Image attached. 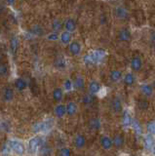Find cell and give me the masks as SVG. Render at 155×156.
<instances>
[{"instance_id": "obj_1", "label": "cell", "mask_w": 155, "mask_h": 156, "mask_svg": "<svg viewBox=\"0 0 155 156\" xmlns=\"http://www.w3.org/2000/svg\"><path fill=\"white\" fill-rule=\"evenodd\" d=\"M8 146H9V149L13 150L14 152L18 155H23L26 151V147H25V145H23V144L16 140H9Z\"/></svg>"}, {"instance_id": "obj_33", "label": "cell", "mask_w": 155, "mask_h": 156, "mask_svg": "<svg viewBox=\"0 0 155 156\" xmlns=\"http://www.w3.org/2000/svg\"><path fill=\"white\" fill-rule=\"evenodd\" d=\"M60 156H71V150L69 147H62L60 150Z\"/></svg>"}, {"instance_id": "obj_29", "label": "cell", "mask_w": 155, "mask_h": 156, "mask_svg": "<svg viewBox=\"0 0 155 156\" xmlns=\"http://www.w3.org/2000/svg\"><path fill=\"white\" fill-rule=\"evenodd\" d=\"M62 27H64V23H62V22H60V21H58V20H57V21H54L52 23V29L56 33H58V31H61L62 29Z\"/></svg>"}, {"instance_id": "obj_22", "label": "cell", "mask_w": 155, "mask_h": 156, "mask_svg": "<svg viewBox=\"0 0 155 156\" xmlns=\"http://www.w3.org/2000/svg\"><path fill=\"white\" fill-rule=\"evenodd\" d=\"M62 98H64V91H62V88L57 87L53 91V99H54L57 102L62 101Z\"/></svg>"}, {"instance_id": "obj_38", "label": "cell", "mask_w": 155, "mask_h": 156, "mask_svg": "<svg viewBox=\"0 0 155 156\" xmlns=\"http://www.w3.org/2000/svg\"><path fill=\"white\" fill-rule=\"evenodd\" d=\"M151 153L155 156V144L153 145V147L151 148Z\"/></svg>"}, {"instance_id": "obj_12", "label": "cell", "mask_w": 155, "mask_h": 156, "mask_svg": "<svg viewBox=\"0 0 155 156\" xmlns=\"http://www.w3.org/2000/svg\"><path fill=\"white\" fill-rule=\"evenodd\" d=\"M123 82H124V84L126 86H128V87L133 86L135 84V82H136V77L134 75V73L131 72V71L126 72L124 74V76H123Z\"/></svg>"}, {"instance_id": "obj_6", "label": "cell", "mask_w": 155, "mask_h": 156, "mask_svg": "<svg viewBox=\"0 0 155 156\" xmlns=\"http://www.w3.org/2000/svg\"><path fill=\"white\" fill-rule=\"evenodd\" d=\"M111 108L115 112V113H119V112L123 111V102L121 101L120 98L116 97L111 101Z\"/></svg>"}, {"instance_id": "obj_4", "label": "cell", "mask_w": 155, "mask_h": 156, "mask_svg": "<svg viewBox=\"0 0 155 156\" xmlns=\"http://www.w3.org/2000/svg\"><path fill=\"white\" fill-rule=\"evenodd\" d=\"M100 143L101 147H103L104 150H110L111 148L113 147V141L112 139L109 138L108 136L104 135L100 136Z\"/></svg>"}, {"instance_id": "obj_30", "label": "cell", "mask_w": 155, "mask_h": 156, "mask_svg": "<svg viewBox=\"0 0 155 156\" xmlns=\"http://www.w3.org/2000/svg\"><path fill=\"white\" fill-rule=\"evenodd\" d=\"M148 106H149V102H148L146 100H139V101H138V107H139V108L140 110H142V111L147 110Z\"/></svg>"}, {"instance_id": "obj_20", "label": "cell", "mask_w": 155, "mask_h": 156, "mask_svg": "<svg viewBox=\"0 0 155 156\" xmlns=\"http://www.w3.org/2000/svg\"><path fill=\"white\" fill-rule=\"evenodd\" d=\"M155 144V136L149 134L144 135V146L147 149H151Z\"/></svg>"}, {"instance_id": "obj_37", "label": "cell", "mask_w": 155, "mask_h": 156, "mask_svg": "<svg viewBox=\"0 0 155 156\" xmlns=\"http://www.w3.org/2000/svg\"><path fill=\"white\" fill-rule=\"evenodd\" d=\"M151 40L155 42V32H152L151 33Z\"/></svg>"}, {"instance_id": "obj_19", "label": "cell", "mask_w": 155, "mask_h": 156, "mask_svg": "<svg viewBox=\"0 0 155 156\" xmlns=\"http://www.w3.org/2000/svg\"><path fill=\"white\" fill-rule=\"evenodd\" d=\"M54 112L58 118H62V117H65V115H66V107L65 105L60 104L55 106Z\"/></svg>"}, {"instance_id": "obj_21", "label": "cell", "mask_w": 155, "mask_h": 156, "mask_svg": "<svg viewBox=\"0 0 155 156\" xmlns=\"http://www.w3.org/2000/svg\"><path fill=\"white\" fill-rule=\"evenodd\" d=\"M65 107H66V114L69 116H73L74 114H76L77 109H78L77 105L74 101H69V104L65 105Z\"/></svg>"}, {"instance_id": "obj_26", "label": "cell", "mask_w": 155, "mask_h": 156, "mask_svg": "<svg viewBox=\"0 0 155 156\" xmlns=\"http://www.w3.org/2000/svg\"><path fill=\"white\" fill-rule=\"evenodd\" d=\"M132 128H133V130L135 131V133H136V134H138V135H142V134H143V127H142V125H140L139 122L137 121L136 119L133 120Z\"/></svg>"}, {"instance_id": "obj_31", "label": "cell", "mask_w": 155, "mask_h": 156, "mask_svg": "<svg viewBox=\"0 0 155 156\" xmlns=\"http://www.w3.org/2000/svg\"><path fill=\"white\" fill-rule=\"evenodd\" d=\"M64 89L67 92L71 91L72 89H73V82H72L70 79H66L65 80L64 82Z\"/></svg>"}, {"instance_id": "obj_17", "label": "cell", "mask_w": 155, "mask_h": 156, "mask_svg": "<svg viewBox=\"0 0 155 156\" xmlns=\"http://www.w3.org/2000/svg\"><path fill=\"white\" fill-rule=\"evenodd\" d=\"M86 86L85 78L83 76H77L73 81V89L83 90Z\"/></svg>"}, {"instance_id": "obj_11", "label": "cell", "mask_w": 155, "mask_h": 156, "mask_svg": "<svg viewBox=\"0 0 155 156\" xmlns=\"http://www.w3.org/2000/svg\"><path fill=\"white\" fill-rule=\"evenodd\" d=\"M74 145L77 149H82L86 145V136L82 134H78L74 138Z\"/></svg>"}, {"instance_id": "obj_13", "label": "cell", "mask_w": 155, "mask_h": 156, "mask_svg": "<svg viewBox=\"0 0 155 156\" xmlns=\"http://www.w3.org/2000/svg\"><path fill=\"white\" fill-rule=\"evenodd\" d=\"M41 140H41V138H39V136H34V138H32L30 140V143H28V147H30V150L32 151V152H35L42 143Z\"/></svg>"}, {"instance_id": "obj_32", "label": "cell", "mask_w": 155, "mask_h": 156, "mask_svg": "<svg viewBox=\"0 0 155 156\" xmlns=\"http://www.w3.org/2000/svg\"><path fill=\"white\" fill-rule=\"evenodd\" d=\"M55 66L58 68H64V67H65V61L62 58H57L56 62H55Z\"/></svg>"}, {"instance_id": "obj_18", "label": "cell", "mask_w": 155, "mask_h": 156, "mask_svg": "<svg viewBox=\"0 0 155 156\" xmlns=\"http://www.w3.org/2000/svg\"><path fill=\"white\" fill-rule=\"evenodd\" d=\"M60 40L62 44H65V45H69V44L72 42V35L71 33L69 32V31H62L61 35H60Z\"/></svg>"}, {"instance_id": "obj_3", "label": "cell", "mask_w": 155, "mask_h": 156, "mask_svg": "<svg viewBox=\"0 0 155 156\" xmlns=\"http://www.w3.org/2000/svg\"><path fill=\"white\" fill-rule=\"evenodd\" d=\"M134 118L132 117V114L128 109H124L122 113V126L125 129H128L130 127H132Z\"/></svg>"}, {"instance_id": "obj_16", "label": "cell", "mask_w": 155, "mask_h": 156, "mask_svg": "<svg viewBox=\"0 0 155 156\" xmlns=\"http://www.w3.org/2000/svg\"><path fill=\"white\" fill-rule=\"evenodd\" d=\"M115 15H116V18L119 20H126L128 18V10L125 7L118 6L115 9Z\"/></svg>"}, {"instance_id": "obj_2", "label": "cell", "mask_w": 155, "mask_h": 156, "mask_svg": "<svg viewBox=\"0 0 155 156\" xmlns=\"http://www.w3.org/2000/svg\"><path fill=\"white\" fill-rule=\"evenodd\" d=\"M130 66H131V69L135 72H139L142 70L143 68V60L142 58L139 56L136 55L132 58V60H131V62H130Z\"/></svg>"}, {"instance_id": "obj_35", "label": "cell", "mask_w": 155, "mask_h": 156, "mask_svg": "<svg viewBox=\"0 0 155 156\" xmlns=\"http://www.w3.org/2000/svg\"><path fill=\"white\" fill-rule=\"evenodd\" d=\"M47 39L49 41H57V40H59V39H60V36H59V34H58V33L52 32V33L48 34V35H47Z\"/></svg>"}, {"instance_id": "obj_5", "label": "cell", "mask_w": 155, "mask_h": 156, "mask_svg": "<svg viewBox=\"0 0 155 156\" xmlns=\"http://www.w3.org/2000/svg\"><path fill=\"white\" fill-rule=\"evenodd\" d=\"M101 84L100 82L98 81H96V80H93V81H91L89 83V85H88V89H89V92H90V94L91 95H97V94H99V93H100L101 91Z\"/></svg>"}, {"instance_id": "obj_10", "label": "cell", "mask_w": 155, "mask_h": 156, "mask_svg": "<svg viewBox=\"0 0 155 156\" xmlns=\"http://www.w3.org/2000/svg\"><path fill=\"white\" fill-rule=\"evenodd\" d=\"M131 37H132V34H131L130 29L128 28H122L118 32V39L120 41L128 42L131 40Z\"/></svg>"}, {"instance_id": "obj_15", "label": "cell", "mask_w": 155, "mask_h": 156, "mask_svg": "<svg viewBox=\"0 0 155 156\" xmlns=\"http://www.w3.org/2000/svg\"><path fill=\"white\" fill-rule=\"evenodd\" d=\"M64 26H65V30H66V31H69V32L72 33L73 31L76 30L77 23H76V22H75V20L69 18V19H67L66 21L65 22Z\"/></svg>"}, {"instance_id": "obj_9", "label": "cell", "mask_w": 155, "mask_h": 156, "mask_svg": "<svg viewBox=\"0 0 155 156\" xmlns=\"http://www.w3.org/2000/svg\"><path fill=\"white\" fill-rule=\"evenodd\" d=\"M123 76H124L123 72L119 69H113V70H111L109 73V79L112 83H117L120 80H122Z\"/></svg>"}, {"instance_id": "obj_24", "label": "cell", "mask_w": 155, "mask_h": 156, "mask_svg": "<svg viewBox=\"0 0 155 156\" xmlns=\"http://www.w3.org/2000/svg\"><path fill=\"white\" fill-rule=\"evenodd\" d=\"M100 119L98 118V117H94L90 120V128L92 130H95V131H98L100 129Z\"/></svg>"}, {"instance_id": "obj_27", "label": "cell", "mask_w": 155, "mask_h": 156, "mask_svg": "<svg viewBox=\"0 0 155 156\" xmlns=\"http://www.w3.org/2000/svg\"><path fill=\"white\" fill-rule=\"evenodd\" d=\"M146 132H147L146 134L155 136V120L149 121L146 124Z\"/></svg>"}, {"instance_id": "obj_14", "label": "cell", "mask_w": 155, "mask_h": 156, "mask_svg": "<svg viewBox=\"0 0 155 156\" xmlns=\"http://www.w3.org/2000/svg\"><path fill=\"white\" fill-rule=\"evenodd\" d=\"M113 141V146H115L116 148H122L124 146V143H125V138L122 134H116L114 136V138L112 139Z\"/></svg>"}, {"instance_id": "obj_7", "label": "cell", "mask_w": 155, "mask_h": 156, "mask_svg": "<svg viewBox=\"0 0 155 156\" xmlns=\"http://www.w3.org/2000/svg\"><path fill=\"white\" fill-rule=\"evenodd\" d=\"M69 50L72 56H78L82 50L81 44L78 41H72L69 45Z\"/></svg>"}, {"instance_id": "obj_8", "label": "cell", "mask_w": 155, "mask_h": 156, "mask_svg": "<svg viewBox=\"0 0 155 156\" xmlns=\"http://www.w3.org/2000/svg\"><path fill=\"white\" fill-rule=\"evenodd\" d=\"M140 93L145 97H151L153 95L154 88L151 84H147V83H143L139 86Z\"/></svg>"}, {"instance_id": "obj_39", "label": "cell", "mask_w": 155, "mask_h": 156, "mask_svg": "<svg viewBox=\"0 0 155 156\" xmlns=\"http://www.w3.org/2000/svg\"><path fill=\"white\" fill-rule=\"evenodd\" d=\"M152 86H153V88H155V80H154V82H153V85H152Z\"/></svg>"}, {"instance_id": "obj_36", "label": "cell", "mask_w": 155, "mask_h": 156, "mask_svg": "<svg viewBox=\"0 0 155 156\" xmlns=\"http://www.w3.org/2000/svg\"><path fill=\"white\" fill-rule=\"evenodd\" d=\"M8 74V67L4 63H0V76H6Z\"/></svg>"}, {"instance_id": "obj_25", "label": "cell", "mask_w": 155, "mask_h": 156, "mask_svg": "<svg viewBox=\"0 0 155 156\" xmlns=\"http://www.w3.org/2000/svg\"><path fill=\"white\" fill-rule=\"evenodd\" d=\"M14 98V91L11 88H6L5 91H4V95H3V99L6 102H9L13 100Z\"/></svg>"}, {"instance_id": "obj_28", "label": "cell", "mask_w": 155, "mask_h": 156, "mask_svg": "<svg viewBox=\"0 0 155 156\" xmlns=\"http://www.w3.org/2000/svg\"><path fill=\"white\" fill-rule=\"evenodd\" d=\"M18 47H19V39L14 36L10 41V49L13 54H15L17 52Z\"/></svg>"}, {"instance_id": "obj_23", "label": "cell", "mask_w": 155, "mask_h": 156, "mask_svg": "<svg viewBox=\"0 0 155 156\" xmlns=\"http://www.w3.org/2000/svg\"><path fill=\"white\" fill-rule=\"evenodd\" d=\"M15 87L19 91H23V90L26 89L27 83H26V81L25 79L19 77V78H16V80H15Z\"/></svg>"}, {"instance_id": "obj_34", "label": "cell", "mask_w": 155, "mask_h": 156, "mask_svg": "<svg viewBox=\"0 0 155 156\" xmlns=\"http://www.w3.org/2000/svg\"><path fill=\"white\" fill-rule=\"evenodd\" d=\"M82 101H83V104L85 105H88V104H91L92 101H93V95L91 94H86L83 99H82Z\"/></svg>"}]
</instances>
